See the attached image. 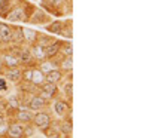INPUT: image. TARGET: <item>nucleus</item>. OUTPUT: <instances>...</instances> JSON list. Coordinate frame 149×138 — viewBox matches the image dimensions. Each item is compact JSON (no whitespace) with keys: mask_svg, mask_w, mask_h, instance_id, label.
<instances>
[{"mask_svg":"<svg viewBox=\"0 0 149 138\" xmlns=\"http://www.w3.org/2000/svg\"><path fill=\"white\" fill-rule=\"evenodd\" d=\"M49 2H51V0H49Z\"/></svg>","mask_w":149,"mask_h":138,"instance_id":"nucleus-27","label":"nucleus"},{"mask_svg":"<svg viewBox=\"0 0 149 138\" xmlns=\"http://www.w3.org/2000/svg\"><path fill=\"white\" fill-rule=\"evenodd\" d=\"M9 5L10 0H2L0 2V17H6V14L9 12Z\"/></svg>","mask_w":149,"mask_h":138,"instance_id":"nucleus-10","label":"nucleus"},{"mask_svg":"<svg viewBox=\"0 0 149 138\" xmlns=\"http://www.w3.org/2000/svg\"><path fill=\"white\" fill-rule=\"evenodd\" d=\"M8 77H9V80H12V82H19V80H21V71L17 70V68L10 70V71L8 73Z\"/></svg>","mask_w":149,"mask_h":138,"instance_id":"nucleus-9","label":"nucleus"},{"mask_svg":"<svg viewBox=\"0 0 149 138\" xmlns=\"http://www.w3.org/2000/svg\"><path fill=\"white\" fill-rule=\"evenodd\" d=\"M54 110H55V113H57V115H63V113H64V110H66V104H64L63 101H57V103H55V107H54Z\"/></svg>","mask_w":149,"mask_h":138,"instance_id":"nucleus-12","label":"nucleus"},{"mask_svg":"<svg viewBox=\"0 0 149 138\" xmlns=\"http://www.w3.org/2000/svg\"><path fill=\"white\" fill-rule=\"evenodd\" d=\"M64 54H67V55H70V54H72V46H69V45H67V46L64 48Z\"/></svg>","mask_w":149,"mask_h":138,"instance_id":"nucleus-23","label":"nucleus"},{"mask_svg":"<svg viewBox=\"0 0 149 138\" xmlns=\"http://www.w3.org/2000/svg\"><path fill=\"white\" fill-rule=\"evenodd\" d=\"M60 77H61V73L58 70H51L48 73V76H46L48 83H55L57 80H60Z\"/></svg>","mask_w":149,"mask_h":138,"instance_id":"nucleus-6","label":"nucleus"},{"mask_svg":"<svg viewBox=\"0 0 149 138\" xmlns=\"http://www.w3.org/2000/svg\"><path fill=\"white\" fill-rule=\"evenodd\" d=\"M48 138H58V134H49Z\"/></svg>","mask_w":149,"mask_h":138,"instance_id":"nucleus-24","label":"nucleus"},{"mask_svg":"<svg viewBox=\"0 0 149 138\" xmlns=\"http://www.w3.org/2000/svg\"><path fill=\"white\" fill-rule=\"evenodd\" d=\"M31 79H33V82H34L36 85H39V83H42L43 76H42V73H40V71H33V74H31Z\"/></svg>","mask_w":149,"mask_h":138,"instance_id":"nucleus-13","label":"nucleus"},{"mask_svg":"<svg viewBox=\"0 0 149 138\" xmlns=\"http://www.w3.org/2000/svg\"><path fill=\"white\" fill-rule=\"evenodd\" d=\"M9 135L12 138H21L22 135V128L19 126V125H12V126L9 128Z\"/></svg>","mask_w":149,"mask_h":138,"instance_id":"nucleus-5","label":"nucleus"},{"mask_svg":"<svg viewBox=\"0 0 149 138\" xmlns=\"http://www.w3.org/2000/svg\"><path fill=\"white\" fill-rule=\"evenodd\" d=\"M58 49H60V43H54V45H51V46H46V48H43L45 57H48V58L54 57V55L58 52Z\"/></svg>","mask_w":149,"mask_h":138,"instance_id":"nucleus-4","label":"nucleus"},{"mask_svg":"<svg viewBox=\"0 0 149 138\" xmlns=\"http://www.w3.org/2000/svg\"><path fill=\"white\" fill-rule=\"evenodd\" d=\"M43 104H45V99H43L42 97H34L31 101H30V107H31L33 110H36V108H42Z\"/></svg>","mask_w":149,"mask_h":138,"instance_id":"nucleus-7","label":"nucleus"},{"mask_svg":"<svg viewBox=\"0 0 149 138\" xmlns=\"http://www.w3.org/2000/svg\"><path fill=\"white\" fill-rule=\"evenodd\" d=\"M61 30V24L60 22H54L51 27H49V31H54V33H58Z\"/></svg>","mask_w":149,"mask_h":138,"instance_id":"nucleus-18","label":"nucleus"},{"mask_svg":"<svg viewBox=\"0 0 149 138\" xmlns=\"http://www.w3.org/2000/svg\"><path fill=\"white\" fill-rule=\"evenodd\" d=\"M22 34H27V36H26V39H27V40H33V39H34V36H36V33L31 31V30H29V28H24V30H22Z\"/></svg>","mask_w":149,"mask_h":138,"instance_id":"nucleus-16","label":"nucleus"},{"mask_svg":"<svg viewBox=\"0 0 149 138\" xmlns=\"http://www.w3.org/2000/svg\"><path fill=\"white\" fill-rule=\"evenodd\" d=\"M33 119H34V123L39 128H46L49 125V116L45 115V113H39V115H36V117H33Z\"/></svg>","mask_w":149,"mask_h":138,"instance_id":"nucleus-1","label":"nucleus"},{"mask_svg":"<svg viewBox=\"0 0 149 138\" xmlns=\"http://www.w3.org/2000/svg\"><path fill=\"white\" fill-rule=\"evenodd\" d=\"M42 68H43V71H45V73H49V71L52 70V66H51V64H43V66H42Z\"/></svg>","mask_w":149,"mask_h":138,"instance_id":"nucleus-22","label":"nucleus"},{"mask_svg":"<svg viewBox=\"0 0 149 138\" xmlns=\"http://www.w3.org/2000/svg\"><path fill=\"white\" fill-rule=\"evenodd\" d=\"M8 18H9V21H21V19H24V10L17 9V10L12 12L10 15H8Z\"/></svg>","mask_w":149,"mask_h":138,"instance_id":"nucleus-8","label":"nucleus"},{"mask_svg":"<svg viewBox=\"0 0 149 138\" xmlns=\"http://www.w3.org/2000/svg\"><path fill=\"white\" fill-rule=\"evenodd\" d=\"M18 119L22 120V122H29L30 119H33V115L30 111H19L18 113Z\"/></svg>","mask_w":149,"mask_h":138,"instance_id":"nucleus-11","label":"nucleus"},{"mask_svg":"<svg viewBox=\"0 0 149 138\" xmlns=\"http://www.w3.org/2000/svg\"><path fill=\"white\" fill-rule=\"evenodd\" d=\"M12 39V31L8 26L5 24H0V40L2 42H9Z\"/></svg>","mask_w":149,"mask_h":138,"instance_id":"nucleus-2","label":"nucleus"},{"mask_svg":"<svg viewBox=\"0 0 149 138\" xmlns=\"http://www.w3.org/2000/svg\"><path fill=\"white\" fill-rule=\"evenodd\" d=\"M5 59H6V64H8L9 67H15V66L18 64V61H17L15 57H9V55H8Z\"/></svg>","mask_w":149,"mask_h":138,"instance_id":"nucleus-14","label":"nucleus"},{"mask_svg":"<svg viewBox=\"0 0 149 138\" xmlns=\"http://www.w3.org/2000/svg\"><path fill=\"white\" fill-rule=\"evenodd\" d=\"M2 123H3V119H2V117H0V126H2Z\"/></svg>","mask_w":149,"mask_h":138,"instance_id":"nucleus-25","label":"nucleus"},{"mask_svg":"<svg viewBox=\"0 0 149 138\" xmlns=\"http://www.w3.org/2000/svg\"><path fill=\"white\" fill-rule=\"evenodd\" d=\"M21 59H22L24 62H30V61H31V55H30V52H29V51L21 52Z\"/></svg>","mask_w":149,"mask_h":138,"instance_id":"nucleus-17","label":"nucleus"},{"mask_svg":"<svg viewBox=\"0 0 149 138\" xmlns=\"http://www.w3.org/2000/svg\"><path fill=\"white\" fill-rule=\"evenodd\" d=\"M0 67H2V61H0Z\"/></svg>","mask_w":149,"mask_h":138,"instance_id":"nucleus-26","label":"nucleus"},{"mask_svg":"<svg viewBox=\"0 0 149 138\" xmlns=\"http://www.w3.org/2000/svg\"><path fill=\"white\" fill-rule=\"evenodd\" d=\"M55 94V85L54 83H48L43 86V92H42V98H51Z\"/></svg>","mask_w":149,"mask_h":138,"instance_id":"nucleus-3","label":"nucleus"},{"mask_svg":"<svg viewBox=\"0 0 149 138\" xmlns=\"http://www.w3.org/2000/svg\"><path fill=\"white\" fill-rule=\"evenodd\" d=\"M70 131H72V125H70V123H67V122H66V123H63V132H64V134H69Z\"/></svg>","mask_w":149,"mask_h":138,"instance_id":"nucleus-20","label":"nucleus"},{"mask_svg":"<svg viewBox=\"0 0 149 138\" xmlns=\"http://www.w3.org/2000/svg\"><path fill=\"white\" fill-rule=\"evenodd\" d=\"M64 91H66V94H67L69 97H72V83H67V85H66Z\"/></svg>","mask_w":149,"mask_h":138,"instance_id":"nucleus-21","label":"nucleus"},{"mask_svg":"<svg viewBox=\"0 0 149 138\" xmlns=\"http://www.w3.org/2000/svg\"><path fill=\"white\" fill-rule=\"evenodd\" d=\"M42 46H37V48H34V55H36V58L37 59H42L43 57H45V52L42 51Z\"/></svg>","mask_w":149,"mask_h":138,"instance_id":"nucleus-15","label":"nucleus"},{"mask_svg":"<svg viewBox=\"0 0 149 138\" xmlns=\"http://www.w3.org/2000/svg\"><path fill=\"white\" fill-rule=\"evenodd\" d=\"M63 67H64L66 70H70V68H72V58H70V57L66 58V61L63 62Z\"/></svg>","mask_w":149,"mask_h":138,"instance_id":"nucleus-19","label":"nucleus"}]
</instances>
